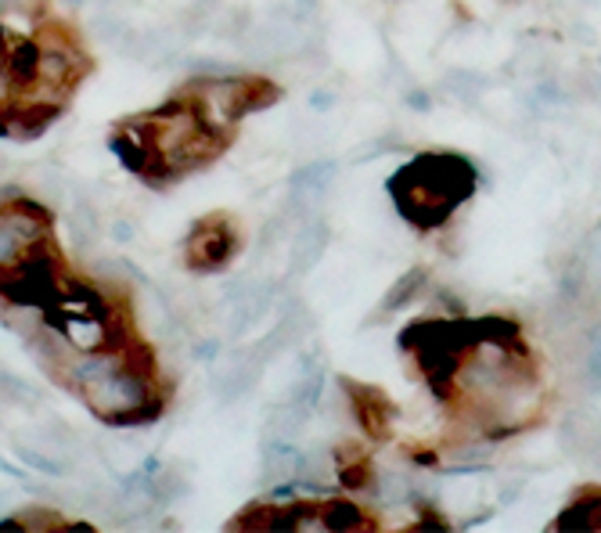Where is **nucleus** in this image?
Masks as SVG:
<instances>
[{
	"label": "nucleus",
	"mask_w": 601,
	"mask_h": 533,
	"mask_svg": "<svg viewBox=\"0 0 601 533\" xmlns=\"http://www.w3.org/2000/svg\"><path fill=\"white\" fill-rule=\"evenodd\" d=\"M335 465H338V480H343L346 491H367L375 480V468L367 451L361 444H343L335 454Z\"/></svg>",
	"instance_id": "14"
},
{
	"label": "nucleus",
	"mask_w": 601,
	"mask_h": 533,
	"mask_svg": "<svg viewBox=\"0 0 601 533\" xmlns=\"http://www.w3.org/2000/svg\"><path fill=\"white\" fill-rule=\"evenodd\" d=\"M51 227L55 220H51L48 203H37L29 199V195L0 203V267H8L11 260H19L26 249L48 241Z\"/></svg>",
	"instance_id": "8"
},
{
	"label": "nucleus",
	"mask_w": 601,
	"mask_h": 533,
	"mask_svg": "<svg viewBox=\"0 0 601 533\" xmlns=\"http://www.w3.org/2000/svg\"><path fill=\"white\" fill-rule=\"evenodd\" d=\"M242 249V231L227 213L198 220L188 235V267L195 270H224Z\"/></svg>",
	"instance_id": "9"
},
{
	"label": "nucleus",
	"mask_w": 601,
	"mask_h": 533,
	"mask_svg": "<svg viewBox=\"0 0 601 533\" xmlns=\"http://www.w3.org/2000/svg\"><path fill=\"white\" fill-rule=\"evenodd\" d=\"M162 411H166V401H151L145 407H134V411H127V415L112 418L109 425H119V430H137V425H151Z\"/></svg>",
	"instance_id": "17"
},
{
	"label": "nucleus",
	"mask_w": 601,
	"mask_h": 533,
	"mask_svg": "<svg viewBox=\"0 0 601 533\" xmlns=\"http://www.w3.org/2000/svg\"><path fill=\"white\" fill-rule=\"evenodd\" d=\"M0 401H11V404H29L37 401V393L29 389L22 378H14L11 372L0 368Z\"/></svg>",
	"instance_id": "18"
},
{
	"label": "nucleus",
	"mask_w": 601,
	"mask_h": 533,
	"mask_svg": "<svg viewBox=\"0 0 601 533\" xmlns=\"http://www.w3.org/2000/svg\"><path fill=\"white\" fill-rule=\"evenodd\" d=\"M475 180L480 177L469 159L454 156V151H422L393 174L390 191L400 217L418 231H436L454 217L457 206L472 199Z\"/></svg>",
	"instance_id": "2"
},
{
	"label": "nucleus",
	"mask_w": 601,
	"mask_h": 533,
	"mask_svg": "<svg viewBox=\"0 0 601 533\" xmlns=\"http://www.w3.org/2000/svg\"><path fill=\"white\" fill-rule=\"evenodd\" d=\"M14 454H19V462L22 465H29V468H37L40 476H66V462H58V458H51V454H43V451H37V447H26V444H19L14 447Z\"/></svg>",
	"instance_id": "15"
},
{
	"label": "nucleus",
	"mask_w": 601,
	"mask_h": 533,
	"mask_svg": "<svg viewBox=\"0 0 601 533\" xmlns=\"http://www.w3.org/2000/svg\"><path fill=\"white\" fill-rule=\"evenodd\" d=\"M19 98H22V90L14 87V80H11L4 69H0V112H8Z\"/></svg>",
	"instance_id": "19"
},
{
	"label": "nucleus",
	"mask_w": 601,
	"mask_h": 533,
	"mask_svg": "<svg viewBox=\"0 0 601 533\" xmlns=\"http://www.w3.org/2000/svg\"><path fill=\"white\" fill-rule=\"evenodd\" d=\"M0 69H4V48H0Z\"/></svg>",
	"instance_id": "22"
},
{
	"label": "nucleus",
	"mask_w": 601,
	"mask_h": 533,
	"mask_svg": "<svg viewBox=\"0 0 601 533\" xmlns=\"http://www.w3.org/2000/svg\"><path fill=\"white\" fill-rule=\"evenodd\" d=\"M594 375L601 378V346H598V354H594Z\"/></svg>",
	"instance_id": "21"
},
{
	"label": "nucleus",
	"mask_w": 601,
	"mask_h": 533,
	"mask_svg": "<svg viewBox=\"0 0 601 533\" xmlns=\"http://www.w3.org/2000/svg\"><path fill=\"white\" fill-rule=\"evenodd\" d=\"M80 397L98 418L112 422V418L127 415V411H134V407H145L151 401H166V389H162V378L156 372V361H151V354H148V349H137L127 364H119L116 372L98 378V383H90Z\"/></svg>",
	"instance_id": "5"
},
{
	"label": "nucleus",
	"mask_w": 601,
	"mask_h": 533,
	"mask_svg": "<svg viewBox=\"0 0 601 533\" xmlns=\"http://www.w3.org/2000/svg\"><path fill=\"white\" fill-rule=\"evenodd\" d=\"M191 101V109L203 119L209 134H217L220 141H230L245 116L264 112L282 98V87L264 80V76H198L180 90Z\"/></svg>",
	"instance_id": "4"
},
{
	"label": "nucleus",
	"mask_w": 601,
	"mask_h": 533,
	"mask_svg": "<svg viewBox=\"0 0 601 533\" xmlns=\"http://www.w3.org/2000/svg\"><path fill=\"white\" fill-rule=\"evenodd\" d=\"M400 346L465 430L504 440L541 418L544 375L515 322H414Z\"/></svg>",
	"instance_id": "1"
},
{
	"label": "nucleus",
	"mask_w": 601,
	"mask_h": 533,
	"mask_svg": "<svg viewBox=\"0 0 601 533\" xmlns=\"http://www.w3.org/2000/svg\"><path fill=\"white\" fill-rule=\"evenodd\" d=\"M343 389H346V397H349L353 415H357V422H361V430L372 440H390L393 422H396V404L385 397L378 386L353 383V378H346Z\"/></svg>",
	"instance_id": "10"
},
{
	"label": "nucleus",
	"mask_w": 601,
	"mask_h": 533,
	"mask_svg": "<svg viewBox=\"0 0 601 533\" xmlns=\"http://www.w3.org/2000/svg\"><path fill=\"white\" fill-rule=\"evenodd\" d=\"M141 124L148 130L151 151H156V180L203 170L227 148V141H220L217 134L203 127V119H198V112L184 95L166 101L162 109L141 116Z\"/></svg>",
	"instance_id": "3"
},
{
	"label": "nucleus",
	"mask_w": 601,
	"mask_h": 533,
	"mask_svg": "<svg viewBox=\"0 0 601 533\" xmlns=\"http://www.w3.org/2000/svg\"><path fill=\"white\" fill-rule=\"evenodd\" d=\"M66 278L69 270L61 264V253L48 238L40 246L26 249L19 260L0 267V303H22V307H40L51 314Z\"/></svg>",
	"instance_id": "6"
},
{
	"label": "nucleus",
	"mask_w": 601,
	"mask_h": 533,
	"mask_svg": "<svg viewBox=\"0 0 601 533\" xmlns=\"http://www.w3.org/2000/svg\"><path fill=\"white\" fill-rule=\"evenodd\" d=\"M37 43H40L37 83L29 90H22V98L61 105L69 90H72V83L87 72V58L80 51V40H76L66 26L43 22L37 29Z\"/></svg>",
	"instance_id": "7"
},
{
	"label": "nucleus",
	"mask_w": 601,
	"mask_h": 533,
	"mask_svg": "<svg viewBox=\"0 0 601 533\" xmlns=\"http://www.w3.org/2000/svg\"><path fill=\"white\" fill-rule=\"evenodd\" d=\"M112 151L130 174H141L148 180H156V151H151L148 130H145L141 119H127V124L112 134Z\"/></svg>",
	"instance_id": "11"
},
{
	"label": "nucleus",
	"mask_w": 601,
	"mask_h": 533,
	"mask_svg": "<svg viewBox=\"0 0 601 533\" xmlns=\"http://www.w3.org/2000/svg\"><path fill=\"white\" fill-rule=\"evenodd\" d=\"M37 69H40V43L37 37H19L8 43L4 51V72L14 80L19 90H29L37 83Z\"/></svg>",
	"instance_id": "13"
},
{
	"label": "nucleus",
	"mask_w": 601,
	"mask_h": 533,
	"mask_svg": "<svg viewBox=\"0 0 601 533\" xmlns=\"http://www.w3.org/2000/svg\"><path fill=\"white\" fill-rule=\"evenodd\" d=\"M98 235H101V227H98L95 209H90V206H76L72 209V238L80 241V246H95Z\"/></svg>",
	"instance_id": "16"
},
{
	"label": "nucleus",
	"mask_w": 601,
	"mask_h": 533,
	"mask_svg": "<svg viewBox=\"0 0 601 533\" xmlns=\"http://www.w3.org/2000/svg\"><path fill=\"white\" fill-rule=\"evenodd\" d=\"M554 530H601V486H580L565 512L554 520Z\"/></svg>",
	"instance_id": "12"
},
{
	"label": "nucleus",
	"mask_w": 601,
	"mask_h": 533,
	"mask_svg": "<svg viewBox=\"0 0 601 533\" xmlns=\"http://www.w3.org/2000/svg\"><path fill=\"white\" fill-rule=\"evenodd\" d=\"M112 238L116 241H130L134 238V220H127V217L112 220Z\"/></svg>",
	"instance_id": "20"
}]
</instances>
